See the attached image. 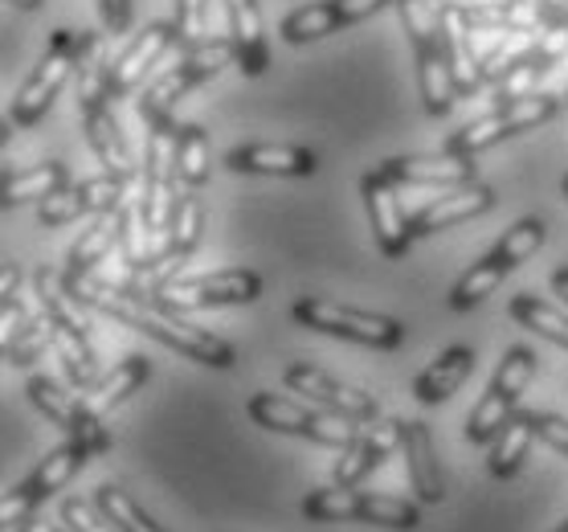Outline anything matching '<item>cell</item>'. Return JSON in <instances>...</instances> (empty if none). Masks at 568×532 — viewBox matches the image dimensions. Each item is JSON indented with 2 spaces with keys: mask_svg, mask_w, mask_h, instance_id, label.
<instances>
[{
  "mask_svg": "<svg viewBox=\"0 0 568 532\" xmlns=\"http://www.w3.org/2000/svg\"><path fill=\"white\" fill-rule=\"evenodd\" d=\"M65 287H70L87 308L111 315V320H119V324L135 328V332H143V337L160 340L164 349H176L181 357H189V361L209 364V369H233V364H237V352H233L230 340L213 337L209 328L184 324L181 315L160 312L152 299L128 295V291L111 287L106 279H99L94 271L78 274V279H65Z\"/></svg>",
  "mask_w": 568,
  "mask_h": 532,
  "instance_id": "6da1fadb",
  "label": "cell"
},
{
  "mask_svg": "<svg viewBox=\"0 0 568 532\" xmlns=\"http://www.w3.org/2000/svg\"><path fill=\"white\" fill-rule=\"evenodd\" d=\"M94 33H82V29H53L50 46L41 53L38 70L26 79V87L17 91L13 107H9V123L13 128H33L45 119V111L53 107L58 91H62L70 74H74L78 66H82V53L91 46Z\"/></svg>",
  "mask_w": 568,
  "mask_h": 532,
  "instance_id": "7a4b0ae2",
  "label": "cell"
},
{
  "mask_svg": "<svg viewBox=\"0 0 568 532\" xmlns=\"http://www.w3.org/2000/svg\"><path fill=\"white\" fill-rule=\"evenodd\" d=\"M230 62H237V58H233V41L230 38H209V41H201L196 50H184L181 62L172 66L169 74H160V79H155L152 87L140 94V107H135V111H140V119L148 123V128L169 123L172 107L181 103L193 87H201V82H209L213 74H221Z\"/></svg>",
  "mask_w": 568,
  "mask_h": 532,
  "instance_id": "3957f363",
  "label": "cell"
},
{
  "mask_svg": "<svg viewBox=\"0 0 568 532\" xmlns=\"http://www.w3.org/2000/svg\"><path fill=\"white\" fill-rule=\"evenodd\" d=\"M176 181H181V128L160 123L148 131V152H143V193L140 213L152 234H169L172 213H176Z\"/></svg>",
  "mask_w": 568,
  "mask_h": 532,
  "instance_id": "277c9868",
  "label": "cell"
},
{
  "mask_svg": "<svg viewBox=\"0 0 568 532\" xmlns=\"http://www.w3.org/2000/svg\"><path fill=\"white\" fill-rule=\"evenodd\" d=\"M531 377H536V352L524 349V344L507 349L499 369H495V381L487 385V393H483V402L466 418V442H470V446L495 442V434L516 418L519 393L531 385Z\"/></svg>",
  "mask_w": 568,
  "mask_h": 532,
  "instance_id": "5b68a950",
  "label": "cell"
},
{
  "mask_svg": "<svg viewBox=\"0 0 568 532\" xmlns=\"http://www.w3.org/2000/svg\"><path fill=\"white\" fill-rule=\"evenodd\" d=\"M295 320L303 328H311V332L352 340V344H364V349L393 352L405 344V324L400 320L361 312V308H344V303H332V299H298Z\"/></svg>",
  "mask_w": 568,
  "mask_h": 532,
  "instance_id": "8992f818",
  "label": "cell"
},
{
  "mask_svg": "<svg viewBox=\"0 0 568 532\" xmlns=\"http://www.w3.org/2000/svg\"><path fill=\"white\" fill-rule=\"evenodd\" d=\"M246 410L258 426L298 434V439H311L320 442V446H336V451H344L361 434L356 418H344L336 410H323V405H298L291 398H274V393H254Z\"/></svg>",
  "mask_w": 568,
  "mask_h": 532,
  "instance_id": "52a82bcc",
  "label": "cell"
},
{
  "mask_svg": "<svg viewBox=\"0 0 568 532\" xmlns=\"http://www.w3.org/2000/svg\"><path fill=\"white\" fill-rule=\"evenodd\" d=\"M262 295V274L254 271H217L196 279H169L155 291V308L169 315L201 312V308H230V303H254Z\"/></svg>",
  "mask_w": 568,
  "mask_h": 532,
  "instance_id": "ba28073f",
  "label": "cell"
},
{
  "mask_svg": "<svg viewBox=\"0 0 568 532\" xmlns=\"http://www.w3.org/2000/svg\"><path fill=\"white\" fill-rule=\"evenodd\" d=\"M560 116V99L548 91H536L528 99H519V103H504L495 107L491 116L475 119V123H466L463 131H454L450 140H446V152L454 157H475L483 148H491V143L507 140V135H516V131H531L548 123V119Z\"/></svg>",
  "mask_w": 568,
  "mask_h": 532,
  "instance_id": "9c48e42d",
  "label": "cell"
},
{
  "mask_svg": "<svg viewBox=\"0 0 568 532\" xmlns=\"http://www.w3.org/2000/svg\"><path fill=\"white\" fill-rule=\"evenodd\" d=\"M29 398H33V405L50 418L53 426H62L70 439L82 442L91 454L111 451V434H106V426L99 422V410H91L87 398L78 390H62L53 377H33V381H29Z\"/></svg>",
  "mask_w": 568,
  "mask_h": 532,
  "instance_id": "30bf717a",
  "label": "cell"
},
{
  "mask_svg": "<svg viewBox=\"0 0 568 532\" xmlns=\"http://www.w3.org/2000/svg\"><path fill=\"white\" fill-rule=\"evenodd\" d=\"M385 4H393V0H320V4L295 9V13L278 26V33H283L291 46H307V41H320V38H327V33H339V29L356 26L364 17H376Z\"/></svg>",
  "mask_w": 568,
  "mask_h": 532,
  "instance_id": "8fae6325",
  "label": "cell"
},
{
  "mask_svg": "<svg viewBox=\"0 0 568 532\" xmlns=\"http://www.w3.org/2000/svg\"><path fill=\"white\" fill-rule=\"evenodd\" d=\"M283 381H286V390L303 393L311 405L336 410V414L356 418V422H373V418H376V398H373V393L356 390V385H344V381L327 377L323 369H311V364H291Z\"/></svg>",
  "mask_w": 568,
  "mask_h": 532,
  "instance_id": "7c38bea8",
  "label": "cell"
},
{
  "mask_svg": "<svg viewBox=\"0 0 568 532\" xmlns=\"http://www.w3.org/2000/svg\"><path fill=\"white\" fill-rule=\"evenodd\" d=\"M361 193H364V209H368V221H373V234L381 242L388 259H405L409 247H414V221H405L397 205V184L385 181L381 169L368 172L361 181Z\"/></svg>",
  "mask_w": 568,
  "mask_h": 532,
  "instance_id": "4fadbf2b",
  "label": "cell"
},
{
  "mask_svg": "<svg viewBox=\"0 0 568 532\" xmlns=\"http://www.w3.org/2000/svg\"><path fill=\"white\" fill-rule=\"evenodd\" d=\"M405 446V422H393V418H373L368 426H361V434L339 451L336 463V483L344 488H356V483L385 463L388 454Z\"/></svg>",
  "mask_w": 568,
  "mask_h": 532,
  "instance_id": "5bb4252c",
  "label": "cell"
},
{
  "mask_svg": "<svg viewBox=\"0 0 568 532\" xmlns=\"http://www.w3.org/2000/svg\"><path fill=\"white\" fill-rule=\"evenodd\" d=\"M172 46H181V38H176V21H152L148 29H140L135 41H131L128 50L115 58V66H111L106 99H111V103H115V99H128V94L140 87L143 74L155 66V58L169 53Z\"/></svg>",
  "mask_w": 568,
  "mask_h": 532,
  "instance_id": "9a60e30c",
  "label": "cell"
},
{
  "mask_svg": "<svg viewBox=\"0 0 568 532\" xmlns=\"http://www.w3.org/2000/svg\"><path fill=\"white\" fill-rule=\"evenodd\" d=\"M414 53H417V87H422V103H426L429 116H446L463 91H458V79H454L450 53H446V41H442V29H429V33H417Z\"/></svg>",
  "mask_w": 568,
  "mask_h": 532,
  "instance_id": "2e32d148",
  "label": "cell"
},
{
  "mask_svg": "<svg viewBox=\"0 0 568 532\" xmlns=\"http://www.w3.org/2000/svg\"><path fill=\"white\" fill-rule=\"evenodd\" d=\"M438 17H442V41H446V53H450L458 91L475 94L478 87H483V62H478V53H475V21H470L463 0L438 4Z\"/></svg>",
  "mask_w": 568,
  "mask_h": 532,
  "instance_id": "e0dca14e",
  "label": "cell"
},
{
  "mask_svg": "<svg viewBox=\"0 0 568 532\" xmlns=\"http://www.w3.org/2000/svg\"><path fill=\"white\" fill-rule=\"evenodd\" d=\"M491 205H495V189H491V184H483V181L454 184L450 193L438 197L434 205H426L414 218V238L442 234V230H450V225H463V221L478 218V213H487Z\"/></svg>",
  "mask_w": 568,
  "mask_h": 532,
  "instance_id": "ac0fdd59",
  "label": "cell"
},
{
  "mask_svg": "<svg viewBox=\"0 0 568 532\" xmlns=\"http://www.w3.org/2000/svg\"><path fill=\"white\" fill-rule=\"evenodd\" d=\"M225 164L233 172H254V177H311L320 169L315 152L298 143H246V148H233Z\"/></svg>",
  "mask_w": 568,
  "mask_h": 532,
  "instance_id": "d6986e66",
  "label": "cell"
},
{
  "mask_svg": "<svg viewBox=\"0 0 568 532\" xmlns=\"http://www.w3.org/2000/svg\"><path fill=\"white\" fill-rule=\"evenodd\" d=\"M381 177L393 184H466L475 181V157H454V152H442V157H397L381 164Z\"/></svg>",
  "mask_w": 568,
  "mask_h": 532,
  "instance_id": "ffe728a7",
  "label": "cell"
},
{
  "mask_svg": "<svg viewBox=\"0 0 568 532\" xmlns=\"http://www.w3.org/2000/svg\"><path fill=\"white\" fill-rule=\"evenodd\" d=\"M225 17H230L233 58L242 66V74L262 79L266 66H271V50H266V33H262L258 0H225Z\"/></svg>",
  "mask_w": 568,
  "mask_h": 532,
  "instance_id": "44dd1931",
  "label": "cell"
},
{
  "mask_svg": "<svg viewBox=\"0 0 568 532\" xmlns=\"http://www.w3.org/2000/svg\"><path fill=\"white\" fill-rule=\"evenodd\" d=\"M87 459H91V451H87L82 442L65 439L62 446H53V451L38 463V471H33V475L21 483V495H26L29 504L38 508L41 500H50L53 492H62L65 483H70L78 471H82V463H87Z\"/></svg>",
  "mask_w": 568,
  "mask_h": 532,
  "instance_id": "7402d4cb",
  "label": "cell"
},
{
  "mask_svg": "<svg viewBox=\"0 0 568 532\" xmlns=\"http://www.w3.org/2000/svg\"><path fill=\"white\" fill-rule=\"evenodd\" d=\"M119 234H123V205L111 209V213H99L87 234L70 247V267H65V279H78V274L99 271L103 262H111V254L119 250Z\"/></svg>",
  "mask_w": 568,
  "mask_h": 532,
  "instance_id": "603a6c76",
  "label": "cell"
},
{
  "mask_svg": "<svg viewBox=\"0 0 568 532\" xmlns=\"http://www.w3.org/2000/svg\"><path fill=\"white\" fill-rule=\"evenodd\" d=\"M405 463H409L414 492L422 495L426 504H442V500H446V488H442L438 451H434V439H429L426 422H405Z\"/></svg>",
  "mask_w": 568,
  "mask_h": 532,
  "instance_id": "cb8c5ba5",
  "label": "cell"
},
{
  "mask_svg": "<svg viewBox=\"0 0 568 532\" xmlns=\"http://www.w3.org/2000/svg\"><path fill=\"white\" fill-rule=\"evenodd\" d=\"M475 373V349H463V344H454L438 357V361L429 364L426 373L414 381V398L422 405H438L446 402L450 393H458L466 377Z\"/></svg>",
  "mask_w": 568,
  "mask_h": 532,
  "instance_id": "d4e9b609",
  "label": "cell"
},
{
  "mask_svg": "<svg viewBox=\"0 0 568 532\" xmlns=\"http://www.w3.org/2000/svg\"><path fill=\"white\" fill-rule=\"evenodd\" d=\"M82 128H87V140H91L99 164H103L106 172L131 181V177H135V164H131L128 140H123V131H119L115 116H111V103L94 107V111H82Z\"/></svg>",
  "mask_w": 568,
  "mask_h": 532,
  "instance_id": "484cf974",
  "label": "cell"
},
{
  "mask_svg": "<svg viewBox=\"0 0 568 532\" xmlns=\"http://www.w3.org/2000/svg\"><path fill=\"white\" fill-rule=\"evenodd\" d=\"M106 38H111V33H94L87 53H82V66H78V116L111 103V99H106V87H111V66L115 62H111Z\"/></svg>",
  "mask_w": 568,
  "mask_h": 532,
  "instance_id": "4316f807",
  "label": "cell"
},
{
  "mask_svg": "<svg viewBox=\"0 0 568 532\" xmlns=\"http://www.w3.org/2000/svg\"><path fill=\"white\" fill-rule=\"evenodd\" d=\"M65 164L62 160H45V164H33V169L26 172H13V177H4V189H0V201H4V209L13 205H26V201H45V197L62 193L65 189Z\"/></svg>",
  "mask_w": 568,
  "mask_h": 532,
  "instance_id": "83f0119b",
  "label": "cell"
},
{
  "mask_svg": "<svg viewBox=\"0 0 568 532\" xmlns=\"http://www.w3.org/2000/svg\"><path fill=\"white\" fill-rule=\"evenodd\" d=\"M33 291H38V303H41V312L50 315L53 324H62V328H74V332H91V320H87V303L65 287L62 274H53L41 267L38 279H33Z\"/></svg>",
  "mask_w": 568,
  "mask_h": 532,
  "instance_id": "f1b7e54d",
  "label": "cell"
},
{
  "mask_svg": "<svg viewBox=\"0 0 568 532\" xmlns=\"http://www.w3.org/2000/svg\"><path fill=\"white\" fill-rule=\"evenodd\" d=\"M148 373H152L148 357H128V361H119L106 377H99V381H94L82 398H87V405H91V410H99V414H103V410H111V405L128 402L131 393L148 381Z\"/></svg>",
  "mask_w": 568,
  "mask_h": 532,
  "instance_id": "f546056e",
  "label": "cell"
},
{
  "mask_svg": "<svg viewBox=\"0 0 568 532\" xmlns=\"http://www.w3.org/2000/svg\"><path fill=\"white\" fill-rule=\"evenodd\" d=\"M531 442H536V426H531V414H516L507 422L499 434H495V446H491V475L495 480H511L519 468H524V459H528Z\"/></svg>",
  "mask_w": 568,
  "mask_h": 532,
  "instance_id": "4dcf8cb0",
  "label": "cell"
},
{
  "mask_svg": "<svg viewBox=\"0 0 568 532\" xmlns=\"http://www.w3.org/2000/svg\"><path fill=\"white\" fill-rule=\"evenodd\" d=\"M53 357L62 361L65 377L78 393H87L99 381L94 377V349L87 344V332H74V328L53 324Z\"/></svg>",
  "mask_w": 568,
  "mask_h": 532,
  "instance_id": "1f68e13d",
  "label": "cell"
},
{
  "mask_svg": "<svg viewBox=\"0 0 568 532\" xmlns=\"http://www.w3.org/2000/svg\"><path fill=\"white\" fill-rule=\"evenodd\" d=\"M544 234H548V225H544L540 218H524V221H516L511 230H507L504 238H499V247L487 254V259L495 262V267H504L507 274L516 271L519 262H528L536 250L544 247Z\"/></svg>",
  "mask_w": 568,
  "mask_h": 532,
  "instance_id": "d6a6232c",
  "label": "cell"
},
{
  "mask_svg": "<svg viewBox=\"0 0 568 532\" xmlns=\"http://www.w3.org/2000/svg\"><path fill=\"white\" fill-rule=\"evenodd\" d=\"M364 492H352L344 483L336 488H320L303 500V516L315 520V524H339V520H361Z\"/></svg>",
  "mask_w": 568,
  "mask_h": 532,
  "instance_id": "836d02e7",
  "label": "cell"
},
{
  "mask_svg": "<svg viewBox=\"0 0 568 532\" xmlns=\"http://www.w3.org/2000/svg\"><path fill=\"white\" fill-rule=\"evenodd\" d=\"M511 315H516L524 328L540 332L544 340H552V344L568 349V315L556 312L552 303H544V299H536V295H516L511 299Z\"/></svg>",
  "mask_w": 568,
  "mask_h": 532,
  "instance_id": "e575fe53",
  "label": "cell"
},
{
  "mask_svg": "<svg viewBox=\"0 0 568 532\" xmlns=\"http://www.w3.org/2000/svg\"><path fill=\"white\" fill-rule=\"evenodd\" d=\"M507 279V271L504 267H495L491 259H478V262H470V271L454 283V291H450V308L454 312H470L475 303H483L487 295H495V287L504 283Z\"/></svg>",
  "mask_w": 568,
  "mask_h": 532,
  "instance_id": "d590c367",
  "label": "cell"
},
{
  "mask_svg": "<svg viewBox=\"0 0 568 532\" xmlns=\"http://www.w3.org/2000/svg\"><path fill=\"white\" fill-rule=\"evenodd\" d=\"M201 225H205V209H201L196 193L189 189V193L176 201V213H172L169 242H164V250H169V254H176V259H189V254L196 250V242H201Z\"/></svg>",
  "mask_w": 568,
  "mask_h": 532,
  "instance_id": "8d00e7d4",
  "label": "cell"
},
{
  "mask_svg": "<svg viewBox=\"0 0 568 532\" xmlns=\"http://www.w3.org/2000/svg\"><path fill=\"white\" fill-rule=\"evenodd\" d=\"M99 512H103V516L111 520L119 532H164L160 524H152V516H148V512H140V508H135V500H131L123 488H111V483H103V488H99Z\"/></svg>",
  "mask_w": 568,
  "mask_h": 532,
  "instance_id": "74e56055",
  "label": "cell"
},
{
  "mask_svg": "<svg viewBox=\"0 0 568 532\" xmlns=\"http://www.w3.org/2000/svg\"><path fill=\"white\" fill-rule=\"evenodd\" d=\"M181 184L193 193L209 184V135L196 123L181 128Z\"/></svg>",
  "mask_w": 568,
  "mask_h": 532,
  "instance_id": "f35d334b",
  "label": "cell"
},
{
  "mask_svg": "<svg viewBox=\"0 0 568 532\" xmlns=\"http://www.w3.org/2000/svg\"><path fill=\"white\" fill-rule=\"evenodd\" d=\"M364 524H385V529H417L422 524V512L417 504H405V500H393V495H364L361 508Z\"/></svg>",
  "mask_w": 568,
  "mask_h": 532,
  "instance_id": "ab89813d",
  "label": "cell"
},
{
  "mask_svg": "<svg viewBox=\"0 0 568 532\" xmlns=\"http://www.w3.org/2000/svg\"><path fill=\"white\" fill-rule=\"evenodd\" d=\"M78 197L87 201V213H111V209H119L123 197H128V177L103 172V177H94V181L78 184Z\"/></svg>",
  "mask_w": 568,
  "mask_h": 532,
  "instance_id": "60d3db41",
  "label": "cell"
},
{
  "mask_svg": "<svg viewBox=\"0 0 568 532\" xmlns=\"http://www.w3.org/2000/svg\"><path fill=\"white\" fill-rule=\"evenodd\" d=\"M45 349L53 352V320L41 312L38 320H29V328L17 337L13 349L4 352V361H9V364H33Z\"/></svg>",
  "mask_w": 568,
  "mask_h": 532,
  "instance_id": "b9f144b4",
  "label": "cell"
},
{
  "mask_svg": "<svg viewBox=\"0 0 568 532\" xmlns=\"http://www.w3.org/2000/svg\"><path fill=\"white\" fill-rule=\"evenodd\" d=\"M176 38L181 50H196L201 41H209V0H176Z\"/></svg>",
  "mask_w": 568,
  "mask_h": 532,
  "instance_id": "7bdbcfd3",
  "label": "cell"
},
{
  "mask_svg": "<svg viewBox=\"0 0 568 532\" xmlns=\"http://www.w3.org/2000/svg\"><path fill=\"white\" fill-rule=\"evenodd\" d=\"M87 213V201L78 197V189H62V193H53L41 201L38 209V221L45 225V230H58V225H70V221H78Z\"/></svg>",
  "mask_w": 568,
  "mask_h": 532,
  "instance_id": "ee69618b",
  "label": "cell"
},
{
  "mask_svg": "<svg viewBox=\"0 0 568 532\" xmlns=\"http://www.w3.org/2000/svg\"><path fill=\"white\" fill-rule=\"evenodd\" d=\"M29 328V315L21 308V299H0V352H9L17 344V337Z\"/></svg>",
  "mask_w": 568,
  "mask_h": 532,
  "instance_id": "f6af8a7d",
  "label": "cell"
},
{
  "mask_svg": "<svg viewBox=\"0 0 568 532\" xmlns=\"http://www.w3.org/2000/svg\"><path fill=\"white\" fill-rule=\"evenodd\" d=\"M62 520L74 532H111V529H106L111 520H106V516H94L87 500H65V504H62Z\"/></svg>",
  "mask_w": 568,
  "mask_h": 532,
  "instance_id": "bcb514c9",
  "label": "cell"
},
{
  "mask_svg": "<svg viewBox=\"0 0 568 532\" xmlns=\"http://www.w3.org/2000/svg\"><path fill=\"white\" fill-rule=\"evenodd\" d=\"M531 426H536V439H544L552 451L568 454V422L556 414H531Z\"/></svg>",
  "mask_w": 568,
  "mask_h": 532,
  "instance_id": "7dc6e473",
  "label": "cell"
},
{
  "mask_svg": "<svg viewBox=\"0 0 568 532\" xmlns=\"http://www.w3.org/2000/svg\"><path fill=\"white\" fill-rule=\"evenodd\" d=\"M99 13H103V29L111 38L128 33L131 26V0H99Z\"/></svg>",
  "mask_w": 568,
  "mask_h": 532,
  "instance_id": "c3c4849f",
  "label": "cell"
},
{
  "mask_svg": "<svg viewBox=\"0 0 568 532\" xmlns=\"http://www.w3.org/2000/svg\"><path fill=\"white\" fill-rule=\"evenodd\" d=\"M540 4H544L548 26H556V21H568V0H540Z\"/></svg>",
  "mask_w": 568,
  "mask_h": 532,
  "instance_id": "681fc988",
  "label": "cell"
},
{
  "mask_svg": "<svg viewBox=\"0 0 568 532\" xmlns=\"http://www.w3.org/2000/svg\"><path fill=\"white\" fill-rule=\"evenodd\" d=\"M17 295V267L4 262V279H0V299H13Z\"/></svg>",
  "mask_w": 568,
  "mask_h": 532,
  "instance_id": "f907efd6",
  "label": "cell"
},
{
  "mask_svg": "<svg viewBox=\"0 0 568 532\" xmlns=\"http://www.w3.org/2000/svg\"><path fill=\"white\" fill-rule=\"evenodd\" d=\"M552 287H556V295L568 303V267H560V271L552 274Z\"/></svg>",
  "mask_w": 568,
  "mask_h": 532,
  "instance_id": "816d5d0a",
  "label": "cell"
},
{
  "mask_svg": "<svg viewBox=\"0 0 568 532\" xmlns=\"http://www.w3.org/2000/svg\"><path fill=\"white\" fill-rule=\"evenodd\" d=\"M17 532H62V529H53V524H38V520H26V524H17Z\"/></svg>",
  "mask_w": 568,
  "mask_h": 532,
  "instance_id": "f5cc1de1",
  "label": "cell"
},
{
  "mask_svg": "<svg viewBox=\"0 0 568 532\" xmlns=\"http://www.w3.org/2000/svg\"><path fill=\"white\" fill-rule=\"evenodd\" d=\"M9 4H17V9H41L45 0H9Z\"/></svg>",
  "mask_w": 568,
  "mask_h": 532,
  "instance_id": "db71d44e",
  "label": "cell"
},
{
  "mask_svg": "<svg viewBox=\"0 0 568 532\" xmlns=\"http://www.w3.org/2000/svg\"><path fill=\"white\" fill-rule=\"evenodd\" d=\"M556 532H568V520H565V524H560V529H556Z\"/></svg>",
  "mask_w": 568,
  "mask_h": 532,
  "instance_id": "11a10c76",
  "label": "cell"
},
{
  "mask_svg": "<svg viewBox=\"0 0 568 532\" xmlns=\"http://www.w3.org/2000/svg\"><path fill=\"white\" fill-rule=\"evenodd\" d=\"M565 197H568V177H565Z\"/></svg>",
  "mask_w": 568,
  "mask_h": 532,
  "instance_id": "9f6ffc18",
  "label": "cell"
}]
</instances>
